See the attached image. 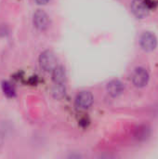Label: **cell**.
Wrapping results in <instances>:
<instances>
[{
  "label": "cell",
  "instance_id": "6da1fadb",
  "mask_svg": "<svg viewBox=\"0 0 158 159\" xmlns=\"http://www.w3.org/2000/svg\"><path fill=\"white\" fill-rule=\"evenodd\" d=\"M39 63L43 70L50 72L58 66V60L54 52H52L51 50H45L40 54Z\"/></svg>",
  "mask_w": 158,
  "mask_h": 159
},
{
  "label": "cell",
  "instance_id": "7a4b0ae2",
  "mask_svg": "<svg viewBox=\"0 0 158 159\" xmlns=\"http://www.w3.org/2000/svg\"><path fill=\"white\" fill-rule=\"evenodd\" d=\"M140 45L144 51L151 52L157 47V38L153 33L144 32L140 37Z\"/></svg>",
  "mask_w": 158,
  "mask_h": 159
},
{
  "label": "cell",
  "instance_id": "3957f363",
  "mask_svg": "<svg viewBox=\"0 0 158 159\" xmlns=\"http://www.w3.org/2000/svg\"><path fill=\"white\" fill-rule=\"evenodd\" d=\"M132 82L137 88H143L149 82V73L143 67H137L131 75Z\"/></svg>",
  "mask_w": 158,
  "mask_h": 159
},
{
  "label": "cell",
  "instance_id": "277c9868",
  "mask_svg": "<svg viewBox=\"0 0 158 159\" xmlns=\"http://www.w3.org/2000/svg\"><path fill=\"white\" fill-rule=\"evenodd\" d=\"M49 17L42 9H37L33 16V23L34 27L40 31L46 30L49 26Z\"/></svg>",
  "mask_w": 158,
  "mask_h": 159
},
{
  "label": "cell",
  "instance_id": "5b68a950",
  "mask_svg": "<svg viewBox=\"0 0 158 159\" xmlns=\"http://www.w3.org/2000/svg\"><path fill=\"white\" fill-rule=\"evenodd\" d=\"M130 8L134 16L138 19H144L150 13V8L145 4L144 0H132Z\"/></svg>",
  "mask_w": 158,
  "mask_h": 159
},
{
  "label": "cell",
  "instance_id": "8992f818",
  "mask_svg": "<svg viewBox=\"0 0 158 159\" xmlns=\"http://www.w3.org/2000/svg\"><path fill=\"white\" fill-rule=\"evenodd\" d=\"M93 103V95L90 91L84 90L79 92L75 98V104L80 109H88Z\"/></svg>",
  "mask_w": 158,
  "mask_h": 159
},
{
  "label": "cell",
  "instance_id": "52a82bcc",
  "mask_svg": "<svg viewBox=\"0 0 158 159\" xmlns=\"http://www.w3.org/2000/svg\"><path fill=\"white\" fill-rule=\"evenodd\" d=\"M124 89H125L124 84L120 80L114 79L107 84V91L112 97L115 98L120 96L123 93Z\"/></svg>",
  "mask_w": 158,
  "mask_h": 159
},
{
  "label": "cell",
  "instance_id": "ba28073f",
  "mask_svg": "<svg viewBox=\"0 0 158 159\" xmlns=\"http://www.w3.org/2000/svg\"><path fill=\"white\" fill-rule=\"evenodd\" d=\"M52 79L55 84H63L66 79V73L65 69L62 66H57L52 71Z\"/></svg>",
  "mask_w": 158,
  "mask_h": 159
},
{
  "label": "cell",
  "instance_id": "9c48e42d",
  "mask_svg": "<svg viewBox=\"0 0 158 159\" xmlns=\"http://www.w3.org/2000/svg\"><path fill=\"white\" fill-rule=\"evenodd\" d=\"M52 94L55 99H62L66 94V89L63 84H55V87L52 89Z\"/></svg>",
  "mask_w": 158,
  "mask_h": 159
},
{
  "label": "cell",
  "instance_id": "30bf717a",
  "mask_svg": "<svg viewBox=\"0 0 158 159\" xmlns=\"http://www.w3.org/2000/svg\"><path fill=\"white\" fill-rule=\"evenodd\" d=\"M2 90H3L4 94L8 98H12L16 94L14 87L7 81H4L2 83Z\"/></svg>",
  "mask_w": 158,
  "mask_h": 159
},
{
  "label": "cell",
  "instance_id": "8fae6325",
  "mask_svg": "<svg viewBox=\"0 0 158 159\" xmlns=\"http://www.w3.org/2000/svg\"><path fill=\"white\" fill-rule=\"evenodd\" d=\"M137 133H136V137L139 138L140 140L141 139H146L147 136L149 135V129L147 127H140L137 130Z\"/></svg>",
  "mask_w": 158,
  "mask_h": 159
},
{
  "label": "cell",
  "instance_id": "7c38bea8",
  "mask_svg": "<svg viewBox=\"0 0 158 159\" xmlns=\"http://www.w3.org/2000/svg\"><path fill=\"white\" fill-rule=\"evenodd\" d=\"M144 2L147 5V7L150 8V10L156 8V7L158 6V2L156 0H144Z\"/></svg>",
  "mask_w": 158,
  "mask_h": 159
},
{
  "label": "cell",
  "instance_id": "4fadbf2b",
  "mask_svg": "<svg viewBox=\"0 0 158 159\" xmlns=\"http://www.w3.org/2000/svg\"><path fill=\"white\" fill-rule=\"evenodd\" d=\"M36 2V4L38 5H46L49 2V0H34Z\"/></svg>",
  "mask_w": 158,
  "mask_h": 159
}]
</instances>
